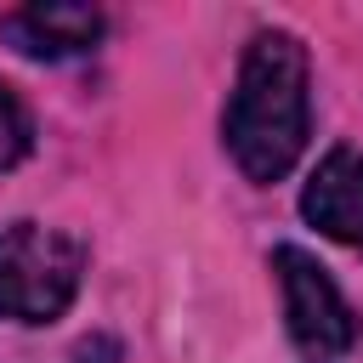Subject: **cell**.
Listing matches in <instances>:
<instances>
[{
  "mask_svg": "<svg viewBox=\"0 0 363 363\" xmlns=\"http://www.w3.org/2000/svg\"><path fill=\"white\" fill-rule=\"evenodd\" d=\"M102 34H108V17L96 6H68V0L23 6V11H6L0 17V40H11L23 57H40V62L85 57V51H96Z\"/></svg>",
  "mask_w": 363,
  "mask_h": 363,
  "instance_id": "5",
  "label": "cell"
},
{
  "mask_svg": "<svg viewBox=\"0 0 363 363\" xmlns=\"http://www.w3.org/2000/svg\"><path fill=\"white\" fill-rule=\"evenodd\" d=\"M28 147H34V119H28L23 96L0 79V170H11Z\"/></svg>",
  "mask_w": 363,
  "mask_h": 363,
  "instance_id": "6",
  "label": "cell"
},
{
  "mask_svg": "<svg viewBox=\"0 0 363 363\" xmlns=\"http://www.w3.org/2000/svg\"><path fill=\"white\" fill-rule=\"evenodd\" d=\"M85 272L79 238L45 227V221H11L0 227V318L11 323H51L68 312Z\"/></svg>",
  "mask_w": 363,
  "mask_h": 363,
  "instance_id": "2",
  "label": "cell"
},
{
  "mask_svg": "<svg viewBox=\"0 0 363 363\" xmlns=\"http://www.w3.org/2000/svg\"><path fill=\"white\" fill-rule=\"evenodd\" d=\"M306 45L289 28H261L244 45L227 113H221V136L233 164L250 182H278L295 170L301 147H306Z\"/></svg>",
  "mask_w": 363,
  "mask_h": 363,
  "instance_id": "1",
  "label": "cell"
},
{
  "mask_svg": "<svg viewBox=\"0 0 363 363\" xmlns=\"http://www.w3.org/2000/svg\"><path fill=\"white\" fill-rule=\"evenodd\" d=\"M272 267H278V289H284V323H289V340L306 363H346V352L357 346V318L340 295V284L295 244H278L272 250Z\"/></svg>",
  "mask_w": 363,
  "mask_h": 363,
  "instance_id": "3",
  "label": "cell"
},
{
  "mask_svg": "<svg viewBox=\"0 0 363 363\" xmlns=\"http://www.w3.org/2000/svg\"><path fill=\"white\" fill-rule=\"evenodd\" d=\"M301 216L363 255V147H329L301 187Z\"/></svg>",
  "mask_w": 363,
  "mask_h": 363,
  "instance_id": "4",
  "label": "cell"
}]
</instances>
